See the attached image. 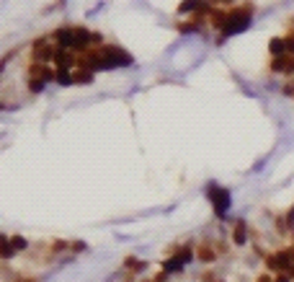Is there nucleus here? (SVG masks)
<instances>
[{"instance_id":"obj_9","label":"nucleus","mask_w":294,"mask_h":282,"mask_svg":"<svg viewBox=\"0 0 294 282\" xmlns=\"http://www.w3.org/2000/svg\"><path fill=\"white\" fill-rule=\"evenodd\" d=\"M196 257H199V261H204V264H212V261L217 259V254H214V249L209 246V243H201V246L196 249Z\"/></svg>"},{"instance_id":"obj_14","label":"nucleus","mask_w":294,"mask_h":282,"mask_svg":"<svg viewBox=\"0 0 294 282\" xmlns=\"http://www.w3.org/2000/svg\"><path fill=\"white\" fill-rule=\"evenodd\" d=\"M72 78H75V83H93V72H90V70H75V72H72Z\"/></svg>"},{"instance_id":"obj_12","label":"nucleus","mask_w":294,"mask_h":282,"mask_svg":"<svg viewBox=\"0 0 294 282\" xmlns=\"http://www.w3.org/2000/svg\"><path fill=\"white\" fill-rule=\"evenodd\" d=\"M201 5H204V0H183V3L178 5V13H191L194 16Z\"/></svg>"},{"instance_id":"obj_23","label":"nucleus","mask_w":294,"mask_h":282,"mask_svg":"<svg viewBox=\"0 0 294 282\" xmlns=\"http://www.w3.org/2000/svg\"><path fill=\"white\" fill-rule=\"evenodd\" d=\"M18 282H36V280H18Z\"/></svg>"},{"instance_id":"obj_3","label":"nucleus","mask_w":294,"mask_h":282,"mask_svg":"<svg viewBox=\"0 0 294 282\" xmlns=\"http://www.w3.org/2000/svg\"><path fill=\"white\" fill-rule=\"evenodd\" d=\"M266 264H269V269H276L281 275L294 277V246L281 249L276 254H269V257H266Z\"/></svg>"},{"instance_id":"obj_20","label":"nucleus","mask_w":294,"mask_h":282,"mask_svg":"<svg viewBox=\"0 0 294 282\" xmlns=\"http://www.w3.org/2000/svg\"><path fill=\"white\" fill-rule=\"evenodd\" d=\"M273 282H289V275H279V277L273 280Z\"/></svg>"},{"instance_id":"obj_7","label":"nucleus","mask_w":294,"mask_h":282,"mask_svg":"<svg viewBox=\"0 0 294 282\" xmlns=\"http://www.w3.org/2000/svg\"><path fill=\"white\" fill-rule=\"evenodd\" d=\"M54 62H57V70H70L78 68V54H72L70 49L57 47V54H54Z\"/></svg>"},{"instance_id":"obj_6","label":"nucleus","mask_w":294,"mask_h":282,"mask_svg":"<svg viewBox=\"0 0 294 282\" xmlns=\"http://www.w3.org/2000/svg\"><path fill=\"white\" fill-rule=\"evenodd\" d=\"M54 54H57V47H54V44H49L47 39H36L34 42V52H31V60L34 62H49V60H54Z\"/></svg>"},{"instance_id":"obj_4","label":"nucleus","mask_w":294,"mask_h":282,"mask_svg":"<svg viewBox=\"0 0 294 282\" xmlns=\"http://www.w3.org/2000/svg\"><path fill=\"white\" fill-rule=\"evenodd\" d=\"M207 197H209V202H212V207H214V215L225 217L227 210H230V189L219 187V184H209L207 187Z\"/></svg>"},{"instance_id":"obj_21","label":"nucleus","mask_w":294,"mask_h":282,"mask_svg":"<svg viewBox=\"0 0 294 282\" xmlns=\"http://www.w3.org/2000/svg\"><path fill=\"white\" fill-rule=\"evenodd\" d=\"M255 282H273V280H271L269 275H263V277H258V280H255Z\"/></svg>"},{"instance_id":"obj_22","label":"nucleus","mask_w":294,"mask_h":282,"mask_svg":"<svg viewBox=\"0 0 294 282\" xmlns=\"http://www.w3.org/2000/svg\"><path fill=\"white\" fill-rule=\"evenodd\" d=\"M207 3H212V5H217V3H232V0H207Z\"/></svg>"},{"instance_id":"obj_1","label":"nucleus","mask_w":294,"mask_h":282,"mask_svg":"<svg viewBox=\"0 0 294 282\" xmlns=\"http://www.w3.org/2000/svg\"><path fill=\"white\" fill-rule=\"evenodd\" d=\"M54 42H57V47L62 49H80L85 52L90 44H101L104 42V36H101L98 31H88L85 26H62V29L52 31Z\"/></svg>"},{"instance_id":"obj_19","label":"nucleus","mask_w":294,"mask_h":282,"mask_svg":"<svg viewBox=\"0 0 294 282\" xmlns=\"http://www.w3.org/2000/svg\"><path fill=\"white\" fill-rule=\"evenodd\" d=\"M13 243H11V238H3V259H11L13 257Z\"/></svg>"},{"instance_id":"obj_2","label":"nucleus","mask_w":294,"mask_h":282,"mask_svg":"<svg viewBox=\"0 0 294 282\" xmlns=\"http://www.w3.org/2000/svg\"><path fill=\"white\" fill-rule=\"evenodd\" d=\"M253 21V5H243V8H232V11H227V21L225 26L219 31V39L217 42H222L225 36H232V34H240L243 29H248Z\"/></svg>"},{"instance_id":"obj_5","label":"nucleus","mask_w":294,"mask_h":282,"mask_svg":"<svg viewBox=\"0 0 294 282\" xmlns=\"http://www.w3.org/2000/svg\"><path fill=\"white\" fill-rule=\"evenodd\" d=\"M191 254H194V251H191V246L186 243V246H183L178 254H173L170 259L163 261V272H168V275H173V272H181V269L191 261Z\"/></svg>"},{"instance_id":"obj_13","label":"nucleus","mask_w":294,"mask_h":282,"mask_svg":"<svg viewBox=\"0 0 294 282\" xmlns=\"http://www.w3.org/2000/svg\"><path fill=\"white\" fill-rule=\"evenodd\" d=\"M54 83H60V86H72V83H75V78H72L70 70H54Z\"/></svg>"},{"instance_id":"obj_15","label":"nucleus","mask_w":294,"mask_h":282,"mask_svg":"<svg viewBox=\"0 0 294 282\" xmlns=\"http://www.w3.org/2000/svg\"><path fill=\"white\" fill-rule=\"evenodd\" d=\"M124 267L126 269H132V272H142L145 267H147V261H142V259H134V257H129L124 261Z\"/></svg>"},{"instance_id":"obj_18","label":"nucleus","mask_w":294,"mask_h":282,"mask_svg":"<svg viewBox=\"0 0 294 282\" xmlns=\"http://www.w3.org/2000/svg\"><path fill=\"white\" fill-rule=\"evenodd\" d=\"M42 88H44V80L29 78V94H42Z\"/></svg>"},{"instance_id":"obj_16","label":"nucleus","mask_w":294,"mask_h":282,"mask_svg":"<svg viewBox=\"0 0 294 282\" xmlns=\"http://www.w3.org/2000/svg\"><path fill=\"white\" fill-rule=\"evenodd\" d=\"M196 29H199V21H194V18L186 21V24H178V31L181 34H191V31H196Z\"/></svg>"},{"instance_id":"obj_8","label":"nucleus","mask_w":294,"mask_h":282,"mask_svg":"<svg viewBox=\"0 0 294 282\" xmlns=\"http://www.w3.org/2000/svg\"><path fill=\"white\" fill-rule=\"evenodd\" d=\"M269 52H271V57L289 54V52H287V39H284V36H273V39L269 42Z\"/></svg>"},{"instance_id":"obj_10","label":"nucleus","mask_w":294,"mask_h":282,"mask_svg":"<svg viewBox=\"0 0 294 282\" xmlns=\"http://www.w3.org/2000/svg\"><path fill=\"white\" fill-rule=\"evenodd\" d=\"M245 241H248L245 223H243V220H237V223H235V228H232V243H235V246H243Z\"/></svg>"},{"instance_id":"obj_17","label":"nucleus","mask_w":294,"mask_h":282,"mask_svg":"<svg viewBox=\"0 0 294 282\" xmlns=\"http://www.w3.org/2000/svg\"><path fill=\"white\" fill-rule=\"evenodd\" d=\"M11 243H13V249H16V251H23L26 246H29V241H26L23 235H13V238H11Z\"/></svg>"},{"instance_id":"obj_11","label":"nucleus","mask_w":294,"mask_h":282,"mask_svg":"<svg viewBox=\"0 0 294 282\" xmlns=\"http://www.w3.org/2000/svg\"><path fill=\"white\" fill-rule=\"evenodd\" d=\"M276 228H279V233H289V228H294V205L289 207V212L276 223Z\"/></svg>"}]
</instances>
